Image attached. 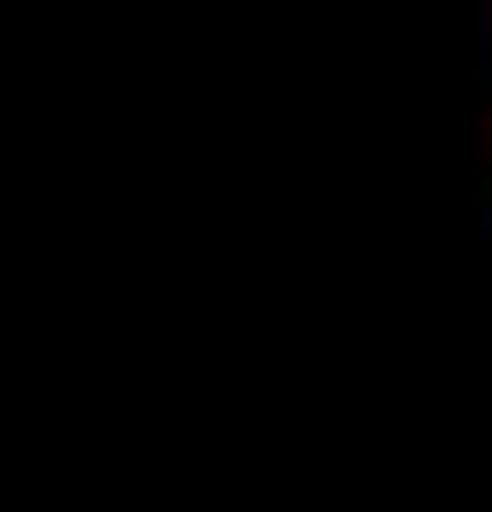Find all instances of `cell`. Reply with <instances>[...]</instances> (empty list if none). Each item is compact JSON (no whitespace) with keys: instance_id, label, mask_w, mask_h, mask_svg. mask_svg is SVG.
<instances>
[{"instance_id":"obj_1","label":"cell","mask_w":492,"mask_h":512,"mask_svg":"<svg viewBox=\"0 0 492 512\" xmlns=\"http://www.w3.org/2000/svg\"><path fill=\"white\" fill-rule=\"evenodd\" d=\"M473 69H483V138H492V0L473 20ZM483 197H492V168H483Z\"/></svg>"}]
</instances>
